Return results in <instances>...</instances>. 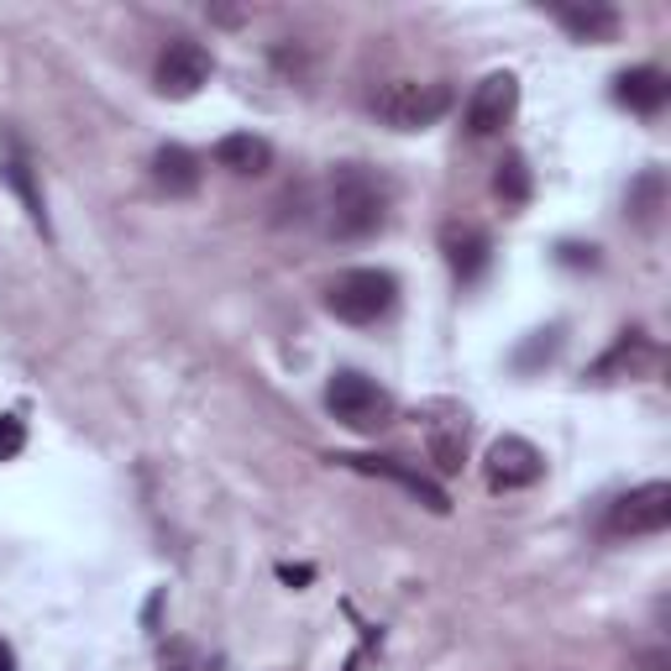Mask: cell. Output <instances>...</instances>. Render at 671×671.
<instances>
[{"instance_id":"obj_14","label":"cell","mask_w":671,"mask_h":671,"mask_svg":"<svg viewBox=\"0 0 671 671\" xmlns=\"http://www.w3.org/2000/svg\"><path fill=\"white\" fill-rule=\"evenodd\" d=\"M556 22L572 32V37L604 42V37L619 32V11H613V5H556Z\"/></svg>"},{"instance_id":"obj_25","label":"cell","mask_w":671,"mask_h":671,"mask_svg":"<svg viewBox=\"0 0 671 671\" xmlns=\"http://www.w3.org/2000/svg\"><path fill=\"white\" fill-rule=\"evenodd\" d=\"M0 671H16V650H11L5 641H0Z\"/></svg>"},{"instance_id":"obj_1","label":"cell","mask_w":671,"mask_h":671,"mask_svg":"<svg viewBox=\"0 0 671 671\" xmlns=\"http://www.w3.org/2000/svg\"><path fill=\"white\" fill-rule=\"evenodd\" d=\"M331 236L336 241H368L388 221V184L362 163H341L331 174Z\"/></svg>"},{"instance_id":"obj_15","label":"cell","mask_w":671,"mask_h":671,"mask_svg":"<svg viewBox=\"0 0 671 671\" xmlns=\"http://www.w3.org/2000/svg\"><path fill=\"white\" fill-rule=\"evenodd\" d=\"M0 174H5V184L16 189V200L27 204V221H32V226H37V232H42V236H53V221H48V204H42V189H37V178H32V169H27V163H22V158H11V163H5Z\"/></svg>"},{"instance_id":"obj_13","label":"cell","mask_w":671,"mask_h":671,"mask_svg":"<svg viewBox=\"0 0 671 671\" xmlns=\"http://www.w3.org/2000/svg\"><path fill=\"white\" fill-rule=\"evenodd\" d=\"M215 163L221 169H232V174H268L273 169V147L263 137H252V132H232V137H221L215 142Z\"/></svg>"},{"instance_id":"obj_6","label":"cell","mask_w":671,"mask_h":671,"mask_svg":"<svg viewBox=\"0 0 671 671\" xmlns=\"http://www.w3.org/2000/svg\"><path fill=\"white\" fill-rule=\"evenodd\" d=\"M671 525V483H645L613 498L609 509V535H661Z\"/></svg>"},{"instance_id":"obj_17","label":"cell","mask_w":671,"mask_h":671,"mask_svg":"<svg viewBox=\"0 0 671 671\" xmlns=\"http://www.w3.org/2000/svg\"><path fill=\"white\" fill-rule=\"evenodd\" d=\"M494 189L504 195V204H530V169H525V158H520V152H509V158L498 163Z\"/></svg>"},{"instance_id":"obj_12","label":"cell","mask_w":671,"mask_h":671,"mask_svg":"<svg viewBox=\"0 0 671 671\" xmlns=\"http://www.w3.org/2000/svg\"><path fill=\"white\" fill-rule=\"evenodd\" d=\"M440 252H446L451 273H457L462 284H472V278L488 268L494 241H488V232H477V226H446V236H440Z\"/></svg>"},{"instance_id":"obj_23","label":"cell","mask_w":671,"mask_h":671,"mask_svg":"<svg viewBox=\"0 0 671 671\" xmlns=\"http://www.w3.org/2000/svg\"><path fill=\"white\" fill-rule=\"evenodd\" d=\"M278 577H284V583H310V577H315V567H278Z\"/></svg>"},{"instance_id":"obj_2","label":"cell","mask_w":671,"mask_h":671,"mask_svg":"<svg viewBox=\"0 0 671 671\" xmlns=\"http://www.w3.org/2000/svg\"><path fill=\"white\" fill-rule=\"evenodd\" d=\"M399 305V278L388 268H347L325 284V310L347 325H373Z\"/></svg>"},{"instance_id":"obj_21","label":"cell","mask_w":671,"mask_h":671,"mask_svg":"<svg viewBox=\"0 0 671 671\" xmlns=\"http://www.w3.org/2000/svg\"><path fill=\"white\" fill-rule=\"evenodd\" d=\"M163 671H195V645L174 641L169 650H163Z\"/></svg>"},{"instance_id":"obj_4","label":"cell","mask_w":671,"mask_h":671,"mask_svg":"<svg viewBox=\"0 0 671 671\" xmlns=\"http://www.w3.org/2000/svg\"><path fill=\"white\" fill-rule=\"evenodd\" d=\"M451 85H420V79H394L373 95V111H378L394 132H420V126H436L451 111Z\"/></svg>"},{"instance_id":"obj_3","label":"cell","mask_w":671,"mask_h":671,"mask_svg":"<svg viewBox=\"0 0 671 671\" xmlns=\"http://www.w3.org/2000/svg\"><path fill=\"white\" fill-rule=\"evenodd\" d=\"M325 409H331L347 431H362V436H373V431H383V425L394 420L388 388H378L368 373H351V368L325 383Z\"/></svg>"},{"instance_id":"obj_24","label":"cell","mask_w":671,"mask_h":671,"mask_svg":"<svg viewBox=\"0 0 671 671\" xmlns=\"http://www.w3.org/2000/svg\"><path fill=\"white\" fill-rule=\"evenodd\" d=\"M158 609H163V593H152V598H147V609H142V624H147V630H158Z\"/></svg>"},{"instance_id":"obj_11","label":"cell","mask_w":671,"mask_h":671,"mask_svg":"<svg viewBox=\"0 0 671 671\" xmlns=\"http://www.w3.org/2000/svg\"><path fill=\"white\" fill-rule=\"evenodd\" d=\"M200 178H204V169L189 147L163 142L158 152H152V184H158L169 200H189V195L200 189Z\"/></svg>"},{"instance_id":"obj_22","label":"cell","mask_w":671,"mask_h":671,"mask_svg":"<svg viewBox=\"0 0 671 671\" xmlns=\"http://www.w3.org/2000/svg\"><path fill=\"white\" fill-rule=\"evenodd\" d=\"M561 263H572V268H593L598 263V247H572V241H567V247H561Z\"/></svg>"},{"instance_id":"obj_8","label":"cell","mask_w":671,"mask_h":671,"mask_svg":"<svg viewBox=\"0 0 671 671\" xmlns=\"http://www.w3.org/2000/svg\"><path fill=\"white\" fill-rule=\"evenodd\" d=\"M546 477V451L525 436H498L488 446V483L494 488H535Z\"/></svg>"},{"instance_id":"obj_7","label":"cell","mask_w":671,"mask_h":671,"mask_svg":"<svg viewBox=\"0 0 671 671\" xmlns=\"http://www.w3.org/2000/svg\"><path fill=\"white\" fill-rule=\"evenodd\" d=\"M514 111H520V79L514 74H488L483 85L472 89L462 126H468L472 137H494V132H504L514 121Z\"/></svg>"},{"instance_id":"obj_19","label":"cell","mask_w":671,"mask_h":671,"mask_svg":"<svg viewBox=\"0 0 671 671\" xmlns=\"http://www.w3.org/2000/svg\"><path fill=\"white\" fill-rule=\"evenodd\" d=\"M22 446H27V425H22V414H0V462L22 457Z\"/></svg>"},{"instance_id":"obj_9","label":"cell","mask_w":671,"mask_h":671,"mask_svg":"<svg viewBox=\"0 0 671 671\" xmlns=\"http://www.w3.org/2000/svg\"><path fill=\"white\" fill-rule=\"evenodd\" d=\"M331 462H341V468H351V472H368V477L399 483V488H405L409 498H420L431 514H446V509H451V498H446V488H440L436 477H425L420 468H409L399 457H331Z\"/></svg>"},{"instance_id":"obj_16","label":"cell","mask_w":671,"mask_h":671,"mask_svg":"<svg viewBox=\"0 0 671 671\" xmlns=\"http://www.w3.org/2000/svg\"><path fill=\"white\" fill-rule=\"evenodd\" d=\"M661 200H667V184H661V174H656V169H650V174H641L635 184H630V215H635L641 226H650V221H656Z\"/></svg>"},{"instance_id":"obj_18","label":"cell","mask_w":671,"mask_h":671,"mask_svg":"<svg viewBox=\"0 0 671 671\" xmlns=\"http://www.w3.org/2000/svg\"><path fill=\"white\" fill-rule=\"evenodd\" d=\"M462 457H468L462 431H431V462H436V472H462Z\"/></svg>"},{"instance_id":"obj_26","label":"cell","mask_w":671,"mask_h":671,"mask_svg":"<svg viewBox=\"0 0 671 671\" xmlns=\"http://www.w3.org/2000/svg\"><path fill=\"white\" fill-rule=\"evenodd\" d=\"M341 671H362V656H347V667Z\"/></svg>"},{"instance_id":"obj_5","label":"cell","mask_w":671,"mask_h":671,"mask_svg":"<svg viewBox=\"0 0 671 671\" xmlns=\"http://www.w3.org/2000/svg\"><path fill=\"white\" fill-rule=\"evenodd\" d=\"M210 74H215L210 48H200L195 37H174V42L158 53V89H163L169 100H189V95H200V89L210 85Z\"/></svg>"},{"instance_id":"obj_10","label":"cell","mask_w":671,"mask_h":671,"mask_svg":"<svg viewBox=\"0 0 671 671\" xmlns=\"http://www.w3.org/2000/svg\"><path fill=\"white\" fill-rule=\"evenodd\" d=\"M613 100L630 105V111H641V116H656V111H667V100H671V74L667 69H650V63L624 69L613 79Z\"/></svg>"},{"instance_id":"obj_20","label":"cell","mask_w":671,"mask_h":671,"mask_svg":"<svg viewBox=\"0 0 671 671\" xmlns=\"http://www.w3.org/2000/svg\"><path fill=\"white\" fill-rule=\"evenodd\" d=\"M556 347H561V325H551V331H535V341H530V347H520V357H514V362H520V368H535V357H551Z\"/></svg>"}]
</instances>
